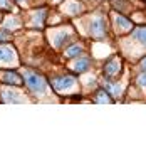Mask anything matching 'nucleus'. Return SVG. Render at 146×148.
<instances>
[{
	"mask_svg": "<svg viewBox=\"0 0 146 148\" xmlns=\"http://www.w3.org/2000/svg\"><path fill=\"white\" fill-rule=\"evenodd\" d=\"M0 81L5 84H14V86H22L24 84L22 77L14 71H2L0 73Z\"/></svg>",
	"mask_w": 146,
	"mask_h": 148,
	"instance_id": "7ed1b4c3",
	"label": "nucleus"
},
{
	"mask_svg": "<svg viewBox=\"0 0 146 148\" xmlns=\"http://www.w3.org/2000/svg\"><path fill=\"white\" fill-rule=\"evenodd\" d=\"M15 59V54L10 47H5V46H0V61L2 62H12Z\"/></svg>",
	"mask_w": 146,
	"mask_h": 148,
	"instance_id": "0eeeda50",
	"label": "nucleus"
},
{
	"mask_svg": "<svg viewBox=\"0 0 146 148\" xmlns=\"http://www.w3.org/2000/svg\"><path fill=\"white\" fill-rule=\"evenodd\" d=\"M25 81H27V88L32 92L40 94V92L46 91V86H47L46 79H44L40 74L34 73V71H27V73H25Z\"/></svg>",
	"mask_w": 146,
	"mask_h": 148,
	"instance_id": "f257e3e1",
	"label": "nucleus"
},
{
	"mask_svg": "<svg viewBox=\"0 0 146 148\" xmlns=\"http://www.w3.org/2000/svg\"><path fill=\"white\" fill-rule=\"evenodd\" d=\"M89 69V59L87 57H81L74 62V71L76 73H86Z\"/></svg>",
	"mask_w": 146,
	"mask_h": 148,
	"instance_id": "6e6552de",
	"label": "nucleus"
},
{
	"mask_svg": "<svg viewBox=\"0 0 146 148\" xmlns=\"http://www.w3.org/2000/svg\"><path fill=\"white\" fill-rule=\"evenodd\" d=\"M46 14H47V10H39V12H35V17H34V24L35 25H39V24H42L44 22V18H46Z\"/></svg>",
	"mask_w": 146,
	"mask_h": 148,
	"instance_id": "f8f14e48",
	"label": "nucleus"
},
{
	"mask_svg": "<svg viewBox=\"0 0 146 148\" xmlns=\"http://www.w3.org/2000/svg\"><path fill=\"white\" fill-rule=\"evenodd\" d=\"M116 27L123 32H128V30L133 29V22L129 18H126L124 15H116Z\"/></svg>",
	"mask_w": 146,
	"mask_h": 148,
	"instance_id": "423d86ee",
	"label": "nucleus"
},
{
	"mask_svg": "<svg viewBox=\"0 0 146 148\" xmlns=\"http://www.w3.org/2000/svg\"><path fill=\"white\" fill-rule=\"evenodd\" d=\"M139 66H141V69H143V71H146V56L143 57V59H141V62H139Z\"/></svg>",
	"mask_w": 146,
	"mask_h": 148,
	"instance_id": "dca6fc26",
	"label": "nucleus"
},
{
	"mask_svg": "<svg viewBox=\"0 0 146 148\" xmlns=\"http://www.w3.org/2000/svg\"><path fill=\"white\" fill-rule=\"evenodd\" d=\"M136 81H138V84H139L141 88H146V71H143V73L138 76Z\"/></svg>",
	"mask_w": 146,
	"mask_h": 148,
	"instance_id": "ddd939ff",
	"label": "nucleus"
},
{
	"mask_svg": "<svg viewBox=\"0 0 146 148\" xmlns=\"http://www.w3.org/2000/svg\"><path fill=\"white\" fill-rule=\"evenodd\" d=\"M5 37H9V32H7V30H3V32H0V42H2V40H3Z\"/></svg>",
	"mask_w": 146,
	"mask_h": 148,
	"instance_id": "f3484780",
	"label": "nucleus"
},
{
	"mask_svg": "<svg viewBox=\"0 0 146 148\" xmlns=\"http://www.w3.org/2000/svg\"><path fill=\"white\" fill-rule=\"evenodd\" d=\"M74 84H76V79H74L72 76H59V77H55L54 81H52V86L57 91L69 89V88H72Z\"/></svg>",
	"mask_w": 146,
	"mask_h": 148,
	"instance_id": "f03ea898",
	"label": "nucleus"
},
{
	"mask_svg": "<svg viewBox=\"0 0 146 148\" xmlns=\"http://www.w3.org/2000/svg\"><path fill=\"white\" fill-rule=\"evenodd\" d=\"M17 2H22V0H17Z\"/></svg>",
	"mask_w": 146,
	"mask_h": 148,
	"instance_id": "a211bd4d",
	"label": "nucleus"
},
{
	"mask_svg": "<svg viewBox=\"0 0 146 148\" xmlns=\"http://www.w3.org/2000/svg\"><path fill=\"white\" fill-rule=\"evenodd\" d=\"M119 69H121V66H119V61L116 57H111L109 61L104 64V74L108 77H114L116 74H119Z\"/></svg>",
	"mask_w": 146,
	"mask_h": 148,
	"instance_id": "39448f33",
	"label": "nucleus"
},
{
	"mask_svg": "<svg viewBox=\"0 0 146 148\" xmlns=\"http://www.w3.org/2000/svg\"><path fill=\"white\" fill-rule=\"evenodd\" d=\"M133 36H134V39H136L138 42H141V44L146 47V27H138V29H134Z\"/></svg>",
	"mask_w": 146,
	"mask_h": 148,
	"instance_id": "1a4fd4ad",
	"label": "nucleus"
},
{
	"mask_svg": "<svg viewBox=\"0 0 146 148\" xmlns=\"http://www.w3.org/2000/svg\"><path fill=\"white\" fill-rule=\"evenodd\" d=\"M64 39H67V34H59V36L55 37V46H61Z\"/></svg>",
	"mask_w": 146,
	"mask_h": 148,
	"instance_id": "4468645a",
	"label": "nucleus"
},
{
	"mask_svg": "<svg viewBox=\"0 0 146 148\" xmlns=\"http://www.w3.org/2000/svg\"><path fill=\"white\" fill-rule=\"evenodd\" d=\"M96 103H113V98L106 89H99L96 94Z\"/></svg>",
	"mask_w": 146,
	"mask_h": 148,
	"instance_id": "9d476101",
	"label": "nucleus"
},
{
	"mask_svg": "<svg viewBox=\"0 0 146 148\" xmlns=\"http://www.w3.org/2000/svg\"><path fill=\"white\" fill-rule=\"evenodd\" d=\"M91 34L94 37H104L106 36V20L104 17H98L91 24Z\"/></svg>",
	"mask_w": 146,
	"mask_h": 148,
	"instance_id": "20e7f679",
	"label": "nucleus"
},
{
	"mask_svg": "<svg viewBox=\"0 0 146 148\" xmlns=\"http://www.w3.org/2000/svg\"><path fill=\"white\" fill-rule=\"evenodd\" d=\"M9 0H0V7L2 9H5V10H10V3H7Z\"/></svg>",
	"mask_w": 146,
	"mask_h": 148,
	"instance_id": "2eb2a0df",
	"label": "nucleus"
},
{
	"mask_svg": "<svg viewBox=\"0 0 146 148\" xmlns=\"http://www.w3.org/2000/svg\"><path fill=\"white\" fill-rule=\"evenodd\" d=\"M81 52H82V49L79 46H72L65 51V56L67 57H76V56H81Z\"/></svg>",
	"mask_w": 146,
	"mask_h": 148,
	"instance_id": "9b49d317",
	"label": "nucleus"
}]
</instances>
